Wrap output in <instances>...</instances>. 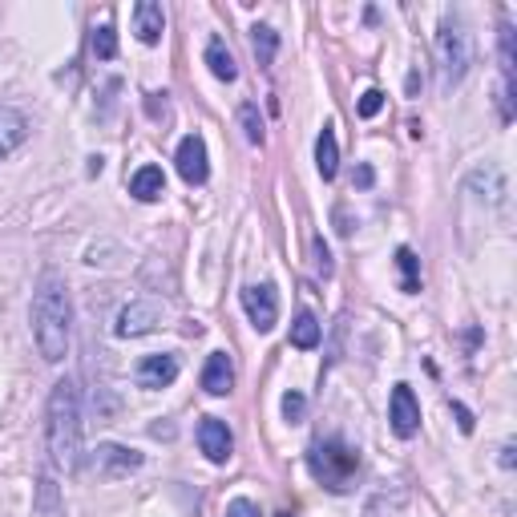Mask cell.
I'll use <instances>...</instances> for the list:
<instances>
[{"mask_svg":"<svg viewBox=\"0 0 517 517\" xmlns=\"http://www.w3.org/2000/svg\"><path fill=\"white\" fill-rule=\"evenodd\" d=\"M69 332H73V303L69 287L61 275H41L33 291V340L49 364H61L69 356Z\"/></svg>","mask_w":517,"mask_h":517,"instance_id":"cell-1","label":"cell"},{"mask_svg":"<svg viewBox=\"0 0 517 517\" xmlns=\"http://www.w3.org/2000/svg\"><path fill=\"white\" fill-rule=\"evenodd\" d=\"M44 440H49V461L65 473L81 464V392L77 380L65 376L49 392V412H44Z\"/></svg>","mask_w":517,"mask_h":517,"instance_id":"cell-2","label":"cell"},{"mask_svg":"<svg viewBox=\"0 0 517 517\" xmlns=\"http://www.w3.org/2000/svg\"><path fill=\"white\" fill-rule=\"evenodd\" d=\"M469 65H473V36H469V28L461 25L456 17L440 20L437 28V73H440V89H453L464 81V73H469Z\"/></svg>","mask_w":517,"mask_h":517,"instance_id":"cell-3","label":"cell"},{"mask_svg":"<svg viewBox=\"0 0 517 517\" xmlns=\"http://www.w3.org/2000/svg\"><path fill=\"white\" fill-rule=\"evenodd\" d=\"M307 464H311L316 481H324L332 493H348L359 473V453L348 448L343 440H316L311 453H307Z\"/></svg>","mask_w":517,"mask_h":517,"instance_id":"cell-4","label":"cell"},{"mask_svg":"<svg viewBox=\"0 0 517 517\" xmlns=\"http://www.w3.org/2000/svg\"><path fill=\"white\" fill-rule=\"evenodd\" d=\"M162 316H166V307H162L158 299H133V303H125L122 311H117L114 332L122 335V340H138V335L154 332V327L162 324Z\"/></svg>","mask_w":517,"mask_h":517,"instance_id":"cell-5","label":"cell"},{"mask_svg":"<svg viewBox=\"0 0 517 517\" xmlns=\"http://www.w3.org/2000/svg\"><path fill=\"white\" fill-rule=\"evenodd\" d=\"M243 307L259 332H271L275 319H279V295H275L271 283H251V287H243Z\"/></svg>","mask_w":517,"mask_h":517,"instance_id":"cell-6","label":"cell"},{"mask_svg":"<svg viewBox=\"0 0 517 517\" xmlns=\"http://www.w3.org/2000/svg\"><path fill=\"white\" fill-rule=\"evenodd\" d=\"M388 421H392V432L396 437H416V429H421V404H416V396H412L408 384H396L392 388V400H388Z\"/></svg>","mask_w":517,"mask_h":517,"instance_id":"cell-7","label":"cell"},{"mask_svg":"<svg viewBox=\"0 0 517 517\" xmlns=\"http://www.w3.org/2000/svg\"><path fill=\"white\" fill-rule=\"evenodd\" d=\"M178 174H182V182L190 186H202L206 182V174H211V162H206V141L198 138V133H186L182 141H178Z\"/></svg>","mask_w":517,"mask_h":517,"instance_id":"cell-8","label":"cell"},{"mask_svg":"<svg viewBox=\"0 0 517 517\" xmlns=\"http://www.w3.org/2000/svg\"><path fill=\"white\" fill-rule=\"evenodd\" d=\"M198 448L206 453V461L222 464L230 461V448H235V437H230L227 421H219V416H206V421L198 424Z\"/></svg>","mask_w":517,"mask_h":517,"instance_id":"cell-9","label":"cell"},{"mask_svg":"<svg viewBox=\"0 0 517 517\" xmlns=\"http://www.w3.org/2000/svg\"><path fill=\"white\" fill-rule=\"evenodd\" d=\"M178 380V356L170 351H154L138 364V384L149 388V392H158V388H170Z\"/></svg>","mask_w":517,"mask_h":517,"instance_id":"cell-10","label":"cell"},{"mask_svg":"<svg viewBox=\"0 0 517 517\" xmlns=\"http://www.w3.org/2000/svg\"><path fill=\"white\" fill-rule=\"evenodd\" d=\"M93 469L101 477L133 473V469H141V453H133V448H122V445H101L93 453Z\"/></svg>","mask_w":517,"mask_h":517,"instance_id":"cell-11","label":"cell"},{"mask_svg":"<svg viewBox=\"0 0 517 517\" xmlns=\"http://www.w3.org/2000/svg\"><path fill=\"white\" fill-rule=\"evenodd\" d=\"M202 388L211 396H227L235 388V364H230L227 351H211L206 368H202Z\"/></svg>","mask_w":517,"mask_h":517,"instance_id":"cell-12","label":"cell"},{"mask_svg":"<svg viewBox=\"0 0 517 517\" xmlns=\"http://www.w3.org/2000/svg\"><path fill=\"white\" fill-rule=\"evenodd\" d=\"M162 28H166L162 4H154V0H141V4H133V33H138L141 44H158L162 41Z\"/></svg>","mask_w":517,"mask_h":517,"instance_id":"cell-13","label":"cell"},{"mask_svg":"<svg viewBox=\"0 0 517 517\" xmlns=\"http://www.w3.org/2000/svg\"><path fill=\"white\" fill-rule=\"evenodd\" d=\"M28 138V117L17 109H0V162L9 158L17 146H25Z\"/></svg>","mask_w":517,"mask_h":517,"instance_id":"cell-14","label":"cell"},{"mask_svg":"<svg viewBox=\"0 0 517 517\" xmlns=\"http://www.w3.org/2000/svg\"><path fill=\"white\" fill-rule=\"evenodd\" d=\"M316 170L324 178H335L340 170V146H335V125H324L316 138Z\"/></svg>","mask_w":517,"mask_h":517,"instance_id":"cell-15","label":"cell"},{"mask_svg":"<svg viewBox=\"0 0 517 517\" xmlns=\"http://www.w3.org/2000/svg\"><path fill=\"white\" fill-rule=\"evenodd\" d=\"M162 190H166V178H162V170L158 166H141L138 174L130 178V194L138 202H154V198H162Z\"/></svg>","mask_w":517,"mask_h":517,"instance_id":"cell-16","label":"cell"},{"mask_svg":"<svg viewBox=\"0 0 517 517\" xmlns=\"http://www.w3.org/2000/svg\"><path fill=\"white\" fill-rule=\"evenodd\" d=\"M206 65H211V73L219 81H235L238 77V65H235V57H230V49L222 41L206 44Z\"/></svg>","mask_w":517,"mask_h":517,"instance_id":"cell-17","label":"cell"},{"mask_svg":"<svg viewBox=\"0 0 517 517\" xmlns=\"http://www.w3.org/2000/svg\"><path fill=\"white\" fill-rule=\"evenodd\" d=\"M291 343L303 348V351L319 343V319L311 316V311H299V316H295V324H291Z\"/></svg>","mask_w":517,"mask_h":517,"instance_id":"cell-18","label":"cell"},{"mask_svg":"<svg viewBox=\"0 0 517 517\" xmlns=\"http://www.w3.org/2000/svg\"><path fill=\"white\" fill-rule=\"evenodd\" d=\"M251 44H254V57H259V65H271L275 61V49H279V33L275 28H267V25H254L251 28Z\"/></svg>","mask_w":517,"mask_h":517,"instance_id":"cell-19","label":"cell"},{"mask_svg":"<svg viewBox=\"0 0 517 517\" xmlns=\"http://www.w3.org/2000/svg\"><path fill=\"white\" fill-rule=\"evenodd\" d=\"M396 267H400V275H404L400 287L408 291V295H412V291H421V259H416L408 246H400V251H396Z\"/></svg>","mask_w":517,"mask_h":517,"instance_id":"cell-20","label":"cell"},{"mask_svg":"<svg viewBox=\"0 0 517 517\" xmlns=\"http://www.w3.org/2000/svg\"><path fill=\"white\" fill-rule=\"evenodd\" d=\"M238 122H243V133L251 146H263V117H259V109H254L251 101L238 109Z\"/></svg>","mask_w":517,"mask_h":517,"instance_id":"cell-21","label":"cell"},{"mask_svg":"<svg viewBox=\"0 0 517 517\" xmlns=\"http://www.w3.org/2000/svg\"><path fill=\"white\" fill-rule=\"evenodd\" d=\"M93 53L101 57V61L117 57V36H114V28H109V25H101V28L93 33Z\"/></svg>","mask_w":517,"mask_h":517,"instance_id":"cell-22","label":"cell"},{"mask_svg":"<svg viewBox=\"0 0 517 517\" xmlns=\"http://www.w3.org/2000/svg\"><path fill=\"white\" fill-rule=\"evenodd\" d=\"M41 517H61V505H57V485H53V477H41Z\"/></svg>","mask_w":517,"mask_h":517,"instance_id":"cell-23","label":"cell"},{"mask_svg":"<svg viewBox=\"0 0 517 517\" xmlns=\"http://www.w3.org/2000/svg\"><path fill=\"white\" fill-rule=\"evenodd\" d=\"M303 412H307L303 392H287V396H283V416H287L291 424H299V421H303Z\"/></svg>","mask_w":517,"mask_h":517,"instance_id":"cell-24","label":"cell"},{"mask_svg":"<svg viewBox=\"0 0 517 517\" xmlns=\"http://www.w3.org/2000/svg\"><path fill=\"white\" fill-rule=\"evenodd\" d=\"M359 117H376L380 109H384V93H380V89H368V93L359 97Z\"/></svg>","mask_w":517,"mask_h":517,"instance_id":"cell-25","label":"cell"},{"mask_svg":"<svg viewBox=\"0 0 517 517\" xmlns=\"http://www.w3.org/2000/svg\"><path fill=\"white\" fill-rule=\"evenodd\" d=\"M227 517H263V513H259V505H254V501L235 497V501L227 505Z\"/></svg>","mask_w":517,"mask_h":517,"instance_id":"cell-26","label":"cell"},{"mask_svg":"<svg viewBox=\"0 0 517 517\" xmlns=\"http://www.w3.org/2000/svg\"><path fill=\"white\" fill-rule=\"evenodd\" d=\"M316 267H319V275H332V254H327V243L324 238H316Z\"/></svg>","mask_w":517,"mask_h":517,"instance_id":"cell-27","label":"cell"},{"mask_svg":"<svg viewBox=\"0 0 517 517\" xmlns=\"http://www.w3.org/2000/svg\"><path fill=\"white\" fill-rule=\"evenodd\" d=\"M453 416H456V424H461V432H473V412L464 408V404L453 400Z\"/></svg>","mask_w":517,"mask_h":517,"instance_id":"cell-28","label":"cell"},{"mask_svg":"<svg viewBox=\"0 0 517 517\" xmlns=\"http://www.w3.org/2000/svg\"><path fill=\"white\" fill-rule=\"evenodd\" d=\"M372 178H376V174H372V166H359V170H356V178H351V182H356L359 190H368V186H372Z\"/></svg>","mask_w":517,"mask_h":517,"instance_id":"cell-29","label":"cell"},{"mask_svg":"<svg viewBox=\"0 0 517 517\" xmlns=\"http://www.w3.org/2000/svg\"><path fill=\"white\" fill-rule=\"evenodd\" d=\"M501 464H505V469H513V440L501 448Z\"/></svg>","mask_w":517,"mask_h":517,"instance_id":"cell-30","label":"cell"},{"mask_svg":"<svg viewBox=\"0 0 517 517\" xmlns=\"http://www.w3.org/2000/svg\"><path fill=\"white\" fill-rule=\"evenodd\" d=\"M279 517H291V513H279Z\"/></svg>","mask_w":517,"mask_h":517,"instance_id":"cell-31","label":"cell"}]
</instances>
